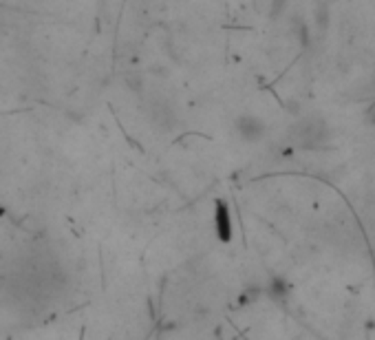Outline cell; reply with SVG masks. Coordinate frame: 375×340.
<instances>
[{
    "instance_id": "5b68a950",
    "label": "cell",
    "mask_w": 375,
    "mask_h": 340,
    "mask_svg": "<svg viewBox=\"0 0 375 340\" xmlns=\"http://www.w3.org/2000/svg\"><path fill=\"white\" fill-rule=\"evenodd\" d=\"M261 296V289H256V287H252V289H245L243 294L238 296V303L241 305H247V303H254Z\"/></svg>"
},
{
    "instance_id": "3957f363",
    "label": "cell",
    "mask_w": 375,
    "mask_h": 340,
    "mask_svg": "<svg viewBox=\"0 0 375 340\" xmlns=\"http://www.w3.org/2000/svg\"><path fill=\"white\" fill-rule=\"evenodd\" d=\"M214 235L221 243H229L234 239L232 212H229V205L223 199L214 203Z\"/></svg>"
},
{
    "instance_id": "7a4b0ae2",
    "label": "cell",
    "mask_w": 375,
    "mask_h": 340,
    "mask_svg": "<svg viewBox=\"0 0 375 340\" xmlns=\"http://www.w3.org/2000/svg\"><path fill=\"white\" fill-rule=\"evenodd\" d=\"M234 128L238 133V137L247 142V144H254V142H261L265 137V133H268V126H265V121L256 115L252 113H245V115H238L236 121H234Z\"/></svg>"
},
{
    "instance_id": "277c9868",
    "label": "cell",
    "mask_w": 375,
    "mask_h": 340,
    "mask_svg": "<svg viewBox=\"0 0 375 340\" xmlns=\"http://www.w3.org/2000/svg\"><path fill=\"white\" fill-rule=\"evenodd\" d=\"M289 291H292V287H289V281L283 276H272L268 287H265V294H268L272 300H287Z\"/></svg>"
},
{
    "instance_id": "6da1fadb",
    "label": "cell",
    "mask_w": 375,
    "mask_h": 340,
    "mask_svg": "<svg viewBox=\"0 0 375 340\" xmlns=\"http://www.w3.org/2000/svg\"><path fill=\"white\" fill-rule=\"evenodd\" d=\"M292 139L296 146L307 151H316L329 142V126L322 119H305L298 121L296 128H292Z\"/></svg>"
}]
</instances>
